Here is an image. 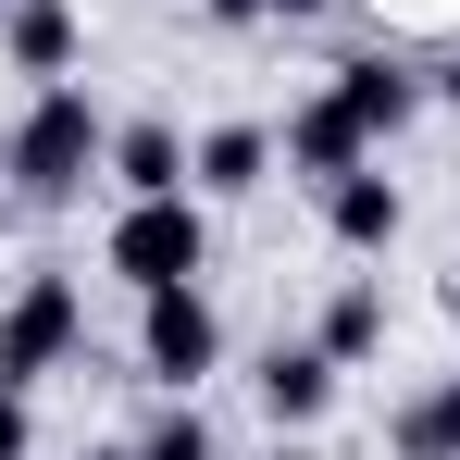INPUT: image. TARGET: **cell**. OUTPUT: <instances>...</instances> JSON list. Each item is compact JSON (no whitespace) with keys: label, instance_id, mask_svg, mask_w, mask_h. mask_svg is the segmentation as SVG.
I'll return each mask as SVG.
<instances>
[{"label":"cell","instance_id":"obj_5","mask_svg":"<svg viewBox=\"0 0 460 460\" xmlns=\"http://www.w3.org/2000/svg\"><path fill=\"white\" fill-rule=\"evenodd\" d=\"M336 100H349V125H361V137H398V125H411V112H423V100H436V75H411V63H398V50H349V63H336Z\"/></svg>","mask_w":460,"mask_h":460},{"label":"cell","instance_id":"obj_13","mask_svg":"<svg viewBox=\"0 0 460 460\" xmlns=\"http://www.w3.org/2000/svg\"><path fill=\"white\" fill-rule=\"evenodd\" d=\"M385 448H398V460H460V374H448V385H423V398L385 423Z\"/></svg>","mask_w":460,"mask_h":460},{"label":"cell","instance_id":"obj_6","mask_svg":"<svg viewBox=\"0 0 460 460\" xmlns=\"http://www.w3.org/2000/svg\"><path fill=\"white\" fill-rule=\"evenodd\" d=\"M398 225H411V199H398V174H385V162H361V174H336V187H323V236H336L349 261H385Z\"/></svg>","mask_w":460,"mask_h":460},{"label":"cell","instance_id":"obj_20","mask_svg":"<svg viewBox=\"0 0 460 460\" xmlns=\"http://www.w3.org/2000/svg\"><path fill=\"white\" fill-rule=\"evenodd\" d=\"M448 323H460V261H448Z\"/></svg>","mask_w":460,"mask_h":460},{"label":"cell","instance_id":"obj_8","mask_svg":"<svg viewBox=\"0 0 460 460\" xmlns=\"http://www.w3.org/2000/svg\"><path fill=\"white\" fill-rule=\"evenodd\" d=\"M261 423L274 436H311L323 411H336V361H323V336H299V349H261Z\"/></svg>","mask_w":460,"mask_h":460},{"label":"cell","instance_id":"obj_4","mask_svg":"<svg viewBox=\"0 0 460 460\" xmlns=\"http://www.w3.org/2000/svg\"><path fill=\"white\" fill-rule=\"evenodd\" d=\"M137 374H150L162 398H199V385L225 374V311H212V287H150V299H137Z\"/></svg>","mask_w":460,"mask_h":460},{"label":"cell","instance_id":"obj_17","mask_svg":"<svg viewBox=\"0 0 460 460\" xmlns=\"http://www.w3.org/2000/svg\"><path fill=\"white\" fill-rule=\"evenodd\" d=\"M199 13H212V25H261V0H199Z\"/></svg>","mask_w":460,"mask_h":460},{"label":"cell","instance_id":"obj_11","mask_svg":"<svg viewBox=\"0 0 460 460\" xmlns=\"http://www.w3.org/2000/svg\"><path fill=\"white\" fill-rule=\"evenodd\" d=\"M100 174H112L125 199H174V187H187V137H174V125H112V162H100Z\"/></svg>","mask_w":460,"mask_h":460},{"label":"cell","instance_id":"obj_2","mask_svg":"<svg viewBox=\"0 0 460 460\" xmlns=\"http://www.w3.org/2000/svg\"><path fill=\"white\" fill-rule=\"evenodd\" d=\"M100 261L150 299V287H199L212 274V199L199 187H174V199H125L112 236H100Z\"/></svg>","mask_w":460,"mask_h":460},{"label":"cell","instance_id":"obj_3","mask_svg":"<svg viewBox=\"0 0 460 460\" xmlns=\"http://www.w3.org/2000/svg\"><path fill=\"white\" fill-rule=\"evenodd\" d=\"M87 361V287L75 274H25L0 299V385H38V374H75Z\"/></svg>","mask_w":460,"mask_h":460},{"label":"cell","instance_id":"obj_9","mask_svg":"<svg viewBox=\"0 0 460 460\" xmlns=\"http://www.w3.org/2000/svg\"><path fill=\"white\" fill-rule=\"evenodd\" d=\"M0 50H13V75H75V50H87V25H75V0H0Z\"/></svg>","mask_w":460,"mask_h":460},{"label":"cell","instance_id":"obj_1","mask_svg":"<svg viewBox=\"0 0 460 460\" xmlns=\"http://www.w3.org/2000/svg\"><path fill=\"white\" fill-rule=\"evenodd\" d=\"M100 162H112V125H100V100H87L75 75H50L38 100H25V125L0 137V174H13V199H75Z\"/></svg>","mask_w":460,"mask_h":460},{"label":"cell","instance_id":"obj_18","mask_svg":"<svg viewBox=\"0 0 460 460\" xmlns=\"http://www.w3.org/2000/svg\"><path fill=\"white\" fill-rule=\"evenodd\" d=\"M436 100H448V112H460V50H448V63H436Z\"/></svg>","mask_w":460,"mask_h":460},{"label":"cell","instance_id":"obj_21","mask_svg":"<svg viewBox=\"0 0 460 460\" xmlns=\"http://www.w3.org/2000/svg\"><path fill=\"white\" fill-rule=\"evenodd\" d=\"M274 460H311V448H274Z\"/></svg>","mask_w":460,"mask_h":460},{"label":"cell","instance_id":"obj_7","mask_svg":"<svg viewBox=\"0 0 460 460\" xmlns=\"http://www.w3.org/2000/svg\"><path fill=\"white\" fill-rule=\"evenodd\" d=\"M274 150H287V174L336 187V174H361V162H374V137L349 125V100H336V87H311L299 112H287V137H274Z\"/></svg>","mask_w":460,"mask_h":460},{"label":"cell","instance_id":"obj_16","mask_svg":"<svg viewBox=\"0 0 460 460\" xmlns=\"http://www.w3.org/2000/svg\"><path fill=\"white\" fill-rule=\"evenodd\" d=\"M336 0H261V25H323Z\"/></svg>","mask_w":460,"mask_h":460},{"label":"cell","instance_id":"obj_14","mask_svg":"<svg viewBox=\"0 0 460 460\" xmlns=\"http://www.w3.org/2000/svg\"><path fill=\"white\" fill-rule=\"evenodd\" d=\"M137 460H225V436L199 423V398H174V411H162L150 436H137Z\"/></svg>","mask_w":460,"mask_h":460},{"label":"cell","instance_id":"obj_10","mask_svg":"<svg viewBox=\"0 0 460 460\" xmlns=\"http://www.w3.org/2000/svg\"><path fill=\"white\" fill-rule=\"evenodd\" d=\"M274 162H287L274 125H212V137H187V187H199V199H249Z\"/></svg>","mask_w":460,"mask_h":460},{"label":"cell","instance_id":"obj_12","mask_svg":"<svg viewBox=\"0 0 460 460\" xmlns=\"http://www.w3.org/2000/svg\"><path fill=\"white\" fill-rule=\"evenodd\" d=\"M311 336H323V361H336V374H361V361L385 349V287H374V274H349V287L323 299V323H311Z\"/></svg>","mask_w":460,"mask_h":460},{"label":"cell","instance_id":"obj_15","mask_svg":"<svg viewBox=\"0 0 460 460\" xmlns=\"http://www.w3.org/2000/svg\"><path fill=\"white\" fill-rule=\"evenodd\" d=\"M0 460H38V411H25V385H0Z\"/></svg>","mask_w":460,"mask_h":460},{"label":"cell","instance_id":"obj_19","mask_svg":"<svg viewBox=\"0 0 460 460\" xmlns=\"http://www.w3.org/2000/svg\"><path fill=\"white\" fill-rule=\"evenodd\" d=\"M75 460H137V448H75Z\"/></svg>","mask_w":460,"mask_h":460}]
</instances>
